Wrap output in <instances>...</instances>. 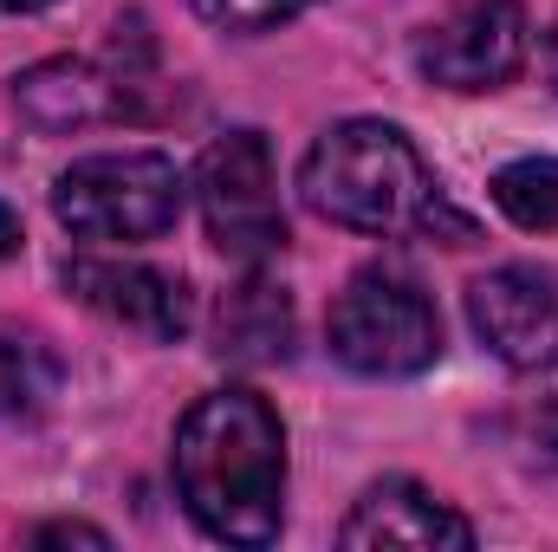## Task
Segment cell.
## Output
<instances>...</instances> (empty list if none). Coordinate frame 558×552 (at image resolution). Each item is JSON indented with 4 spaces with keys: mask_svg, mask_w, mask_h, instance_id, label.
Wrapping results in <instances>:
<instances>
[{
    "mask_svg": "<svg viewBox=\"0 0 558 552\" xmlns=\"http://www.w3.org/2000/svg\"><path fill=\"white\" fill-rule=\"evenodd\" d=\"M175 488L208 540L274 547L286 520V429L254 391H215L175 429Z\"/></svg>",
    "mask_w": 558,
    "mask_h": 552,
    "instance_id": "6da1fadb",
    "label": "cell"
},
{
    "mask_svg": "<svg viewBox=\"0 0 558 552\" xmlns=\"http://www.w3.org/2000/svg\"><path fill=\"white\" fill-rule=\"evenodd\" d=\"M299 189H305L312 215H325L351 235H435V228H448L454 241H468V221L448 215V202L435 195V176L416 156V143L377 118L331 124L312 143Z\"/></svg>",
    "mask_w": 558,
    "mask_h": 552,
    "instance_id": "7a4b0ae2",
    "label": "cell"
},
{
    "mask_svg": "<svg viewBox=\"0 0 558 552\" xmlns=\"http://www.w3.org/2000/svg\"><path fill=\"white\" fill-rule=\"evenodd\" d=\"M182 169L156 149H111V156H85L59 176L52 189V215L78 235V241H156L182 221Z\"/></svg>",
    "mask_w": 558,
    "mask_h": 552,
    "instance_id": "3957f363",
    "label": "cell"
},
{
    "mask_svg": "<svg viewBox=\"0 0 558 552\" xmlns=\"http://www.w3.org/2000/svg\"><path fill=\"white\" fill-rule=\"evenodd\" d=\"M331 358L357 377H416L441 358V319L416 279L357 274L331 305Z\"/></svg>",
    "mask_w": 558,
    "mask_h": 552,
    "instance_id": "277c9868",
    "label": "cell"
},
{
    "mask_svg": "<svg viewBox=\"0 0 558 552\" xmlns=\"http://www.w3.org/2000/svg\"><path fill=\"white\" fill-rule=\"evenodd\" d=\"M195 195H202V221L208 241L241 261L260 267L286 248V208H279V176H274V149L260 131H228L202 149L195 169Z\"/></svg>",
    "mask_w": 558,
    "mask_h": 552,
    "instance_id": "5b68a950",
    "label": "cell"
},
{
    "mask_svg": "<svg viewBox=\"0 0 558 552\" xmlns=\"http://www.w3.org/2000/svg\"><path fill=\"white\" fill-rule=\"evenodd\" d=\"M520 65H526L520 0H474L416 39V72L428 85H448V92H494Z\"/></svg>",
    "mask_w": 558,
    "mask_h": 552,
    "instance_id": "8992f818",
    "label": "cell"
},
{
    "mask_svg": "<svg viewBox=\"0 0 558 552\" xmlns=\"http://www.w3.org/2000/svg\"><path fill=\"white\" fill-rule=\"evenodd\" d=\"M468 319L507 371L558 364V279L539 267H494L468 286Z\"/></svg>",
    "mask_w": 558,
    "mask_h": 552,
    "instance_id": "52a82bcc",
    "label": "cell"
},
{
    "mask_svg": "<svg viewBox=\"0 0 558 552\" xmlns=\"http://www.w3.org/2000/svg\"><path fill=\"white\" fill-rule=\"evenodd\" d=\"M65 286L92 312H105L111 325H131L143 338H182L195 325L189 279L162 274V267H143V261H72Z\"/></svg>",
    "mask_w": 558,
    "mask_h": 552,
    "instance_id": "ba28073f",
    "label": "cell"
},
{
    "mask_svg": "<svg viewBox=\"0 0 558 552\" xmlns=\"http://www.w3.org/2000/svg\"><path fill=\"white\" fill-rule=\"evenodd\" d=\"M338 547H351V552H364V547H454V552H468L474 547V527L448 501H435L428 488H416V481H377L351 507V520L338 527Z\"/></svg>",
    "mask_w": 558,
    "mask_h": 552,
    "instance_id": "9c48e42d",
    "label": "cell"
},
{
    "mask_svg": "<svg viewBox=\"0 0 558 552\" xmlns=\"http://www.w3.org/2000/svg\"><path fill=\"white\" fill-rule=\"evenodd\" d=\"M13 98H20V111L39 131H78V124H98V118L124 111L118 105V85L105 72L78 65V59H46V65L20 72L13 79Z\"/></svg>",
    "mask_w": 558,
    "mask_h": 552,
    "instance_id": "30bf717a",
    "label": "cell"
},
{
    "mask_svg": "<svg viewBox=\"0 0 558 552\" xmlns=\"http://www.w3.org/2000/svg\"><path fill=\"white\" fill-rule=\"evenodd\" d=\"M215 351L234 358V364H279L292 358V299L267 286V279H247L228 292L221 319H215Z\"/></svg>",
    "mask_w": 558,
    "mask_h": 552,
    "instance_id": "8fae6325",
    "label": "cell"
},
{
    "mask_svg": "<svg viewBox=\"0 0 558 552\" xmlns=\"http://www.w3.org/2000/svg\"><path fill=\"white\" fill-rule=\"evenodd\" d=\"M494 202L507 221L520 228H558V156H526V163H507L494 176Z\"/></svg>",
    "mask_w": 558,
    "mask_h": 552,
    "instance_id": "7c38bea8",
    "label": "cell"
},
{
    "mask_svg": "<svg viewBox=\"0 0 558 552\" xmlns=\"http://www.w3.org/2000/svg\"><path fill=\"white\" fill-rule=\"evenodd\" d=\"M59 384V364L33 338H0V416H33Z\"/></svg>",
    "mask_w": 558,
    "mask_h": 552,
    "instance_id": "4fadbf2b",
    "label": "cell"
},
{
    "mask_svg": "<svg viewBox=\"0 0 558 552\" xmlns=\"http://www.w3.org/2000/svg\"><path fill=\"white\" fill-rule=\"evenodd\" d=\"M305 7H318V0H195V13L221 33H274L279 20H292Z\"/></svg>",
    "mask_w": 558,
    "mask_h": 552,
    "instance_id": "5bb4252c",
    "label": "cell"
},
{
    "mask_svg": "<svg viewBox=\"0 0 558 552\" xmlns=\"http://www.w3.org/2000/svg\"><path fill=\"white\" fill-rule=\"evenodd\" d=\"M33 547H111V540H105V533H98V527H78V520H52V527H39V533H33Z\"/></svg>",
    "mask_w": 558,
    "mask_h": 552,
    "instance_id": "9a60e30c",
    "label": "cell"
},
{
    "mask_svg": "<svg viewBox=\"0 0 558 552\" xmlns=\"http://www.w3.org/2000/svg\"><path fill=\"white\" fill-rule=\"evenodd\" d=\"M20 241H26V235H20V215L0 202V261H13V254H20Z\"/></svg>",
    "mask_w": 558,
    "mask_h": 552,
    "instance_id": "2e32d148",
    "label": "cell"
},
{
    "mask_svg": "<svg viewBox=\"0 0 558 552\" xmlns=\"http://www.w3.org/2000/svg\"><path fill=\"white\" fill-rule=\"evenodd\" d=\"M7 13H39V7H52V0H0Z\"/></svg>",
    "mask_w": 558,
    "mask_h": 552,
    "instance_id": "e0dca14e",
    "label": "cell"
},
{
    "mask_svg": "<svg viewBox=\"0 0 558 552\" xmlns=\"http://www.w3.org/2000/svg\"><path fill=\"white\" fill-rule=\"evenodd\" d=\"M546 65H553V85H558V26H553V46H546Z\"/></svg>",
    "mask_w": 558,
    "mask_h": 552,
    "instance_id": "ac0fdd59",
    "label": "cell"
}]
</instances>
